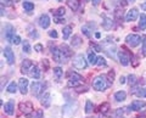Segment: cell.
I'll list each match as a JSON object with an SVG mask.
<instances>
[{
	"instance_id": "obj_1",
	"label": "cell",
	"mask_w": 146,
	"mask_h": 118,
	"mask_svg": "<svg viewBox=\"0 0 146 118\" xmlns=\"http://www.w3.org/2000/svg\"><path fill=\"white\" fill-rule=\"evenodd\" d=\"M110 87L106 76H98L96 78L93 80V88L98 91H102V90H106Z\"/></svg>"
},
{
	"instance_id": "obj_2",
	"label": "cell",
	"mask_w": 146,
	"mask_h": 118,
	"mask_svg": "<svg viewBox=\"0 0 146 118\" xmlns=\"http://www.w3.org/2000/svg\"><path fill=\"white\" fill-rule=\"evenodd\" d=\"M77 108H78V103L76 101H71L66 103L65 106H63V110H62V115L65 118H71L76 115L77 112Z\"/></svg>"
},
{
	"instance_id": "obj_3",
	"label": "cell",
	"mask_w": 146,
	"mask_h": 118,
	"mask_svg": "<svg viewBox=\"0 0 146 118\" xmlns=\"http://www.w3.org/2000/svg\"><path fill=\"white\" fill-rule=\"evenodd\" d=\"M51 54H52L54 60L56 62H58V63H66L67 62L68 56L63 52V50L61 48H52L51 49Z\"/></svg>"
},
{
	"instance_id": "obj_4",
	"label": "cell",
	"mask_w": 146,
	"mask_h": 118,
	"mask_svg": "<svg viewBox=\"0 0 146 118\" xmlns=\"http://www.w3.org/2000/svg\"><path fill=\"white\" fill-rule=\"evenodd\" d=\"M86 65H88V62H86L84 55H82V54H78V55L74 57V60H73V66H74L77 70H85Z\"/></svg>"
},
{
	"instance_id": "obj_5",
	"label": "cell",
	"mask_w": 146,
	"mask_h": 118,
	"mask_svg": "<svg viewBox=\"0 0 146 118\" xmlns=\"http://www.w3.org/2000/svg\"><path fill=\"white\" fill-rule=\"evenodd\" d=\"M130 57H131L130 52L127 51L125 49L119 50V51H118V60H119L121 65H123V66H128V65H129Z\"/></svg>"
},
{
	"instance_id": "obj_6",
	"label": "cell",
	"mask_w": 146,
	"mask_h": 118,
	"mask_svg": "<svg viewBox=\"0 0 146 118\" xmlns=\"http://www.w3.org/2000/svg\"><path fill=\"white\" fill-rule=\"evenodd\" d=\"M125 43L131 48H135L141 43V37L138 34H128L125 37Z\"/></svg>"
},
{
	"instance_id": "obj_7",
	"label": "cell",
	"mask_w": 146,
	"mask_h": 118,
	"mask_svg": "<svg viewBox=\"0 0 146 118\" xmlns=\"http://www.w3.org/2000/svg\"><path fill=\"white\" fill-rule=\"evenodd\" d=\"M146 110V102L145 101H141V100H135L129 105V111H144Z\"/></svg>"
},
{
	"instance_id": "obj_8",
	"label": "cell",
	"mask_w": 146,
	"mask_h": 118,
	"mask_svg": "<svg viewBox=\"0 0 146 118\" xmlns=\"http://www.w3.org/2000/svg\"><path fill=\"white\" fill-rule=\"evenodd\" d=\"M3 54H4V56H5V60L7 61L9 65H13V63H15V54H13L12 49L10 46L4 48Z\"/></svg>"
},
{
	"instance_id": "obj_9",
	"label": "cell",
	"mask_w": 146,
	"mask_h": 118,
	"mask_svg": "<svg viewBox=\"0 0 146 118\" xmlns=\"http://www.w3.org/2000/svg\"><path fill=\"white\" fill-rule=\"evenodd\" d=\"M104 51L107 54V55L110 56V57H115V55H116V45L115 44H107V42H105L104 43Z\"/></svg>"
},
{
	"instance_id": "obj_10",
	"label": "cell",
	"mask_w": 146,
	"mask_h": 118,
	"mask_svg": "<svg viewBox=\"0 0 146 118\" xmlns=\"http://www.w3.org/2000/svg\"><path fill=\"white\" fill-rule=\"evenodd\" d=\"M18 107H20V111L22 113H25V115H29V113H32V111H33V103L29 101L21 102Z\"/></svg>"
},
{
	"instance_id": "obj_11",
	"label": "cell",
	"mask_w": 146,
	"mask_h": 118,
	"mask_svg": "<svg viewBox=\"0 0 146 118\" xmlns=\"http://www.w3.org/2000/svg\"><path fill=\"white\" fill-rule=\"evenodd\" d=\"M31 90H32V94L34 96H39L43 91V84L39 83V82H33L31 85Z\"/></svg>"
},
{
	"instance_id": "obj_12",
	"label": "cell",
	"mask_w": 146,
	"mask_h": 118,
	"mask_svg": "<svg viewBox=\"0 0 146 118\" xmlns=\"http://www.w3.org/2000/svg\"><path fill=\"white\" fill-rule=\"evenodd\" d=\"M138 17H140L139 16V10L136 7H133V9H130L129 11H128V13L125 15V20L128 21V22H133V21H135Z\"/></svg>"
},
{
	"instance_id": "obj_13",
	"label": "cell",
	"mask_w": 146,
	"mask_h": 118,
	"mask_svg": "<svg viewBox=\"0 0 146 118\" xmlns=\"http://www.w3.org/2000/svg\"><path fill=\"white\" fill-rule=\"evenodd\" d=\"M50 22H51V21H50V17H49V15H46V13H43V15L39 17V20H38L39 26L42 27V28H44V29L49 28Z\"/></svg>"
},
{
	"instance_id": "obj_14",
	"label": "cell",
	"mask_w": 146,
	"mask_h": 118,
	"mask_svg": "<svg viewBox=\"0 0 146 118\" xmlns=\"http://www.w3.org/2000/svg\"><path fill=\"white\" fill-rule=\"evenodd\" d=\"M32 67H33V62H32L31 60H28V58H26V60H23V62H22V65H21V72L23 74L29 73Z\"/></svg>"
},
{
	"instance_id": "obj_15",
	"label": "cell",
	"mask_w": 146,
	"mask_h": 118,
	"mask_svg": "<svg viewBox=\"0 0 146 118\" xmlns=\"http://www.w3.org/2000/svg\"><path fill=\"white\" fill-rule=\"evenodd\" d=\"M13 37H15V29H13V27L11 25H6L5 26V38L7 42H12Z\"/></svg>"
},
{
	"instance_id": "obj_16",
	"label": "cell",
	"mask_w": 146,
	"mask_h": 118,
	"mask_svg": "<svg viewBox=\"0 0 146 118\" xmlns=\"http://www.w3.org/2000/svg\"><path fill=\"white\" fill-rule=\"evenodd\" d=\"M28 84H29V82L28 79H26V78H21L20 82H18V88H20V91L21 94H27L28 93Z\"/></svg>"
},
{
	"instance_id": "obj_17",
	"label": "cell",
	"mask_w": 146,
	"mask_h": 118,
	"mask_svg": "<svg viewBox=\"0 0 146 118\" xmlns=\"http://www.w3.org/2000/svg\"><path fill=\"white\" fill-rule=\"evenodd\" d=\"M4 111H5L9 116L13 115V112H15V102H13V100H10V101L4 105Z\"/></svg>"
},
{
	"instance_id": "obj_18",
	"label": "cell",
	"mask_w": 146,
	"mask_h": 118,
	"mask_svg": "<svg viewBox=\"0 0 146 118\" xmlns=\"http://www.w3.org/2000/svg\"><path fill=\"white\" fill-rule=\"evenodd\" d=\"M40 102H42V105L45 108H49L50 103H51V95H50V93H45L43 95V97L40 99Z\"/></svg>"
},
{
	"instance_id": "obj_19",
	"label": "cell",
	"mask_w": 146,
	"mask_h": 118,
	"mask_svg": "<svg viewBox=\"0 0 146 118\" xmlns=\"http://www.w3.org/2000/svg\"><path fill=\"white\" fill-rule=\"evenodd\" d=\"M29 76L32 77V78H34V79H39L40 78V70H39V67L33 65V67H32V70L29 72Z\"/></svg>"
},
{
	"instance_id": "obj_20",
	"label": "cell",
	"mask_w": 146,
	"mask_h": 118,
	"mask_svg": "<svg viewBox=\"0 0 146 118\" xmlns=\"http://www.w3.org/2000/svg\"><path fill=\"white\" fill-rule=\"evenodd\" d=\"M54 77L57 82L61 80V78L63 77V70L61 68V67H55L54 68Z\"/></svg>"
},
{
	"instance_id": "obj_21",
	"label": "cell",
	"mask_w": 146,
	"mask_h": 118,
	"mask_svg": "<svg viewBox=\"0 0 146 118\" xmlns=\"http://www.w3.org/2000/svg\"><path fill=\"white\" fill-rule=\"evenodd\" d=\"M102 27L106 30H110V29H112V27H113V21L111 19H108V17H104V22H102Z\"/></svg>"
},
{
	"instance_id": "obj_22",
	"label": "cell",
	"mask_w": 146,
	"mask_h": 118,
	"mask_svg": "<svg viewBox=\"0 0 146 118\" xmlns=\"http://www.w3.org/2000/svg\"><path fill=\"white\" fill-rule=\"evenodd\" d=\"M67 5L70 6L71 10L73 11H77L79 7V1L78 0H67Z\"/></svg>"
},
{
	"instance_id": "obj_23",
	"label": "cell",
	"mask_w": 146,
	"mask_h": 118,
	"mask_svg": "<svg viewBox=\"0 0 146 118\" xmlns=\"http://www.w3.org/2000/svg\"><path fill=\"white\" fill-rule=\"evenodd\" d=\"M125 97H127V93L125 91H122V90H121V91H117L115 94V99H116V101H118V102L124 101Z\"/></svg>"
},
{
	"instance_id": "obj_24",
	"label": "cell",
	"mask_w": 146,
	"mask_h": 118,
	"mask_svg": "<svg viewBox=\"0 0 146 118\" xmlns=\"http://www.w3.org/2000/svg\"><path fill=\"white\" fill-rule=\"evenodd\" d=\"M71 45L73 48H78L82 45V39L79 35H73V38H72V42H71Z\"/></svg>"
},
{
	"instance_id": "obj_25",
	"label": "cell",
	"mask_w": 146,
	"mask_h": 118,
	"mask_svg": "<svg viewBox=\"0 0 146 118\" xmlns=\"http://www.w3.org/2000/svg\"><path fill=\"white\" fill-rule=\"evenodd\" d=\"M88 62L90 63V65H96L98 63V57L93 51L88 52Z\"/></svg>"
},
{
	"instance_id": "obj_26",
	"label": "cell",
	"mask_w": 146,
	"mask_h": 118,
	"mask_svg": "<svg viewBox=\"0 0 146 118\" xmlns=\"http://www.w3.org/2000/svg\"><path fill=\"white\" fill-rule=\"evenodd\" d=\"M71 32H72V27H71V26H66V27H63V30H62V37H63V39L66 40V39L70 38Z\"/></svg>"
},
{
	"instance_id": "obj_27",
	"label": "cell",
	"mask_w": 146,
	"mask_h": 118,
	"mask_svg": "<svg viewBox=\"0 0 146 118\" xmlns=\"http://www.w3.org/2000/svg\"><path fill=\"white\" fill-rule=\"evenodd\" d=\"M99 108H100V112H101L102 115H107L108 111H110V103L108 102H104V103L100 105Z\"/></svg>"
},
{
	"instance_id": "obj_28",
	"label": "cell",
	"mask_w": 146,
	"mask_h": 118,
	"mask_svg": "<svg viewBox=\"0 0 146 118\" xmlns=\"http://www.w3.org/2000/svg\"><path fill=\"white\" fill-rule=\"evenodd\" d=\"M6 90H7V91L10 93V94H15V93L17 91V85H16V83H15V82H11V83L7 85Z\"/></svg>"
},
{
	"instance_id": "obj_29",
	"label": "cell",
	"mask_w": 146,
	"mask_h": 118,
	"mask_svg": "<svg viewBox=\"0 0 146 118\" xmlns=\"http://www.w3.org/2000/svg\"><path fill=\"white\" fill-rule=\"evenodd\" d=\"M131 93L135 94L138 97H146V89H138V90L135 89Z\"/></svg>"
},
{
	"instance_id": "obj_30",
	"label": "cell",
	"mask_w": 146,
	"mask_h": 118,
	"mask_svg": "<svg viewBox=\"0 0 146 118\" xmlns=\"http://www.w3.org/2000/svg\"><path fill=\"white\" fill-rule=\"evenodd\" d=\"M93 110H94V103L90 101V100H88V101L85 102V113H91L93 112Z\"/></svg>"
},
{
	"instance_id": "obj_31",
	"label": "cell",
	"mask_w": 146,
	"mask_h": 118,
	"mask_svg": "<svg viewBox=\"0 0 146 118\" xmlns=\"http://www.w3.org/2000/svg\"><path fill=\"white\" fill-rule=\"evenodd\" d=\"M139 26H140L141 29H146V15H145V13H141Z\"/></svg>"
},
{
	"instance_id": "obj_32",
	"label": "cell",
	"mask_w": 146,
	"mask_h": 118,
	"mask_svg": "<svg viewBox=\"0 0 146 118\" xmlns=\"http://www.w3.org/2000/svg\"><path fill=\"white\" fill-rule=\"evenodd\" d=\"M23 9H25L26 11L31 12L32 10H34V4L31 3V1H25V3H23Z\"/></svg>"
},
{
	"instance_id": "obj_33",
	"label": "cell",
	"mask_w": 146,
	"mask_h": 118,
	"mask_svg": "<svg viewBox=\"0 0 146 118\" xmlns=\"http://www.w3.org/2000/svg\"><path fill=\"white\" fill-rule=\"evenodd\" d=\"M22 50H23V52L26 54H29L32 51V48H31V44L28 40H25L23 42V46H22Z\"/></svg>"
},
{
	"instance_id": "obj_34",
	"label": "cell",
	"mask_w": 146,
	"mask_h": 118,
	"mask_svg": "<svg viewBox=\"0 0 146 118\" xmlns=\"http://www.w3.org/2000/svg\"><path fill=\"white\" fill-rule=\"evenodd\" d=\"M106 78H107V82H108V84L111 85V84L113 83V79H115V71H113V70H112V71H110Z\"/></svg>"
},
{
	"instance_id": "obj_35",
	"label": "cell",
	"mask_w": 146,
	"mask_h": 118,
	"mask_svg": "<svg viewBox=\"0 0 146 118\" xmlns=\"http://www.w3.org/2000/svg\"><path fill=\"white\" fill-rule=\"evenodd\" d=\"M96 65L100 66V67H105V66H107V62H106V60H105V57L100 56V57H98V63Z\"/></svg>"
},
{
	"instance_id": "obj_36",
	"label": "cell",
	"mask_w": 146,
	"mask_h": 118,
	"mask_svg": "<svg viewBox=\"0 0 146 118\" xmlns=\"http://www.w3.org/2000/svg\"><path fill=\"white\" fill-rule=\"evenodd\" d=\"M79 82L78 79H68V87H78V84H79Z\"/></svg>"
},
{
	"instance_id": "obj_37",
	"label": "cell",
	"mask_w": 146,
	"mask_h": 118,
	"mask_svg": "<svg viewBox=\"0 0 146 118\" xmlns=\"http://www.w3.org/2000/svg\"><path fill=\"white\" fill-rule=\"evenodd\" d=\"M65 12H66L65 7H60V9H57V10L54 12V15L56 16V17H57V16H63V15H65Z\"/></svg>"
},
{
	"instance_id": "obj_38",
	"label": "cell",
	"mask_w": 146,
	"mask_h": 118,
	"mask_svg": "<svg viewBox=\"0 0 146 118\" xmlns=\"http://www.w3.org/2000/svg\"><path fill=\"white\" fill-rule=\"evenodd\" d=\"M128 83L130 84V87H131V85H134L136 83V77L134 74H130L129 77H128Z\"/></svg>"
},
{
	"instance_id": "obj_39",
	"label": "cell",
	"mask_w": 146,
	"mask_h": 118,
	"mask_svg": "<svg viewBox=\"0 0 146 118\" xmlns=\"http://www.w3.org/2000/svg\"><path fill=\"white\" fill-rule=\"evenodd\" d=\"M143 55L146 56V35H143V48H141Z\"/></svg>"
},
{
	"instance_id": "obj_40",
	"label": "cell",
	"mask_w": 146,
	"mask_h": 118,
	"mask_svg": "<svg viewBox=\"0 0 146 118\" xmlns=\"http://www.w3.org/2000/svg\"><path fill=\"white\" fill-rule=\"evenodd\" d=\"M115 17H116V20H122L123 19V11L122 10H116L115 11Z\"/></svg>"
},
{
	"instance_id": "obj_41",
	"label": "cell",
	"mask_w": 146,
	"mask_h": 118,
	"mask_svg": "<svg viewBox=\"0 0 146 118\" xmlns=\"http://www.w3.org/2000/svg\"><path fill=\"white\" fill-rule=\"evenodd\" d=\"M90 46H91V48H93V49L95 50V51H98V52H100V51H102V48H101V46H100V45H98V44H93V43H91V44H90Z\"/></svg>"
},
{
	"instance_id": "obj_42",
	"label": "cell",
	"mask_w": 146,
	"mask_h": 118,
	"mask_svg": "<svg viewBox=\"0 0 146 118\" xmlns=\"http://www.w3.org/2000/svg\"><path fill=\"white\" fill-rule=\"evenodd\" d=\"M3 6H12V0H1Z\"/></svg>"
},
{
	"instance_id": "obj_43",
	"label": "cell",
	"mask_w": 146,
	"mask_h": 118,
	"mask_svg": "<svg viewBox=\"0 0 146 118\" xmlns=\"http://www.w3.org/2000/svg\"><path fill=\"white\" fill-rule=\"evenodd\" d=\"M82 32H83V33H84V34H85L88 38H90V37H91V33L89 32V29L86 28V27H83V28H82Z\"/></svg>"
},
{
	"instance_id": "obj_44",
	"label": "cell",
	"mask_w": 146,
	"mask_h": 118,
	"mask_svg": "<svg viewBox=\"0 0 146 118\" xmlns=\"http://www.w3.org/2000/svg\"><path fill=\"white\" fill-rule=\"evenodd\" d=\"M33 118H43V110H38L35 112V115L33 116Z\"/></svg>"
},
{
	"instance_id": "obj_45",
	"label": "cell",
	"mask_w": 146,
	"mask_h": 118,
	"mask_svg": "<svg viewBox=\"0 0 146 118\" xmlns=\"http://www.w3.org/2000/svg\"><path fill=\"white\" fill-rule=\"evenodd\" d=\"M34 50L35 51H38V52H42L43 51V45L42 44H35L34 45Z\"/></svg>"
},
{
	"instance_id": "obj_46",
	"label": "cell",
	"mask_w": 146,
	"mask_h": 118,
	"mask_svg": "<svg viewBox=\"0 0 146 118\" xmlns=\"http://www.w3.org/2000/svg\"><path fill=\"white\" fill-rule=\"evenodd\" d=\"M76 91L77 93H85V91H88V88L86 87H77V89H76Z\"/></svg>"
},
{
	"instance_id": "obj_47",
	"label": "cell",
	"mask_w": 146,
	"mask_h": 118,
	"mask_svg": "<svg viewBox=\"0 0 146 118\" xmlns=\"http://www.w3.org/2000/svg\"><path fill=\"white\" fill-rule=\"evenodd\" d=\"M12 43L15 44V45H18L21 43V38L18 37V35H15V37H13V39H12Z\"/></svg>"
},
{
	"instance_id": "obj_48",
	"label": "cell",
	"mask_w": 146,
	"mask_h": 118,
	"mask_svg": "<svg viewBox=\"0 0 146 118\" xmlns=\"http://www.w3.org/2000/svg\"><path fill=\"white\" fill-rule=\"evenodd\" d=\"M49 35L51 38H57V32L55 30V29H52V30H49Z\"/></svg>"
},
{
	"instance_id": "obj_49",
	"label": "cell",
	"mask_w": 146,
	"mask_h": 118,
	"mask_svg": "<svg viewBox=\"0 0 146 118\" xmlns=\"http://www.w3.org/2000/svg\"><path fill=\"white\" fill-rule=\"evenodd\" d=\"M32 32H29V35H31V37L32 38H38L39 37V35H38V33H36V30L35 29H31Z\"/></svg>"
},
{
	"instance_id": "obj_50",
	"label": "cell",
	"mask_w": 146,
	"mask_h": 118,
	"mask_svg": "<svg viewBox=\"0 0 146 118\" xmlns=\"http://www.w3.org/2000/svg\"><path fill=\"white\" fill-rule=\"evenodd\" d=\"M43 66L45 67V71L49 68V62H48V60H43Z\"/></svg>"
},
{
	"instance_id": "obj_51",
	"label": "cell",
	"mask_w": 146,
	"mask_h": 118,
	"mask_svg": "<svg viewBox=\"0 0 146 118\" xmlns=\"http://www.w3.org/2000/svg\"><path fill=\"white\" fill-rule=\"evenodd\" d=\"M118 1H119V5H121V6H125L127 4H128L127 0H118Z\"/></svg>"
},
{
	"instance_id": "obj_52",
	"label": "cell",
	"mask_w": 146,
	"mask_h": 118,
	"mask_svg": "<svg viewBox=\"0 0 146 118\" xmlns=\"http://www.w3.org/2000/svg\"><path fill=\"white\" fill-rule=\"evenodd\" d=\"M100 1H101V0H93L91 3H93V5H94V6H98L99 4H100Z\"/></svg>"
},
{
	"instance_id": "obj_53",
	"label": "cell",
	"mask_w": 146,
	"mask_h": 118,
	"mask_svg": "<svg viewBox=\"0 0 146 118\" xmlns=\"http://www.w3.org/2000/svg\"><path fill=\"white\" fill-rule=\"evenodd\" d=\"M125 82H127V80H125V77H121V78H119V83H121V84H124Z\"/></svg>"
},
{
	"instance_id": "obj_54",
	"label": "cell",
	"mask_w": 146,
	"mask_h": 118,
	"mask_svg": "<svg viewBox=\"0 0 146 118\" xmlns=\"http://www.w3.org/2000/svg\"><path fill=\"white\" fill-rule=\"evenodd\" d=\"M122 113H123V110H121V108H119V110H117V111H116V115H117V116H121Z\"/></svg>"
},
{
	"instance_id": "obj_55",
	"label": "cell",
	"mask_w": 146,
	"mask_h": 118,
	"mask_svg": "<svg viewBox=\"0 0 146 118\" xmlns=\"http://www.w3.org/2000/svg\"><path fill=\"white\" fill-rule=\"evenodd\" d=\"M141 9H143L144 11H146V1H145V3H143V4H141Z\"/></svg>"
},
{
	"instance_id": "obj_56",
	"label": "cell",
	"mask_w": 146,
	"mask_h": 118,
	"mask_svg": "<svg viewBox=\"0 0 146 118\" xmlns=\"http://www.w3.org/2000/svg\"><path fill=\"white\" fill-rule=\"evenodd\" d=\"M95 37H96V38L99 39L100 37H101V34H100V33H99V32H98V33H96V34H95Z\"/></svg>"
},
{
	"instance_id": "obj_57",
	"label": "cell",
	"mask_w": 146,
	"mask_h": 118,
	"mask_svg": "<svg viewBox=\"0 0 146 118\" xmlns=\"http://www.w3.org/2000/svg\"><path fill=\"white\" fill-rule=\"evenodd\" d=\"M91 118H95V117H91Z\"/></svg>"
},
{
	"instance_id": "obj_58",
	"label": "cell",
	"mask_w": 146,
	"mask_h": 118,
	"mask_svg": "<svg viewBox=\"0 0 146 118\" xmlns=\"http://www.w3.org/2000/svg\"><path fill=\"white\" fill-rule=\"evenodd\" d=\"M119 118H123V117H119Z\"/></svg>"
},
{
	"instance_id": "obj_59",
	"label": "cell",
	"mask_w": 146,
	"mask_h": 118,
	"mask_svg": "<svg viewBox=\"0 0 146 118\" xmlns=\"http://www.w3.org/2000/svg\"><path fill=\"white\" fill-rule=\"evenodd\" d=\"M88 1H89V0H88Z\"/></svg>"
}]
</instances>
